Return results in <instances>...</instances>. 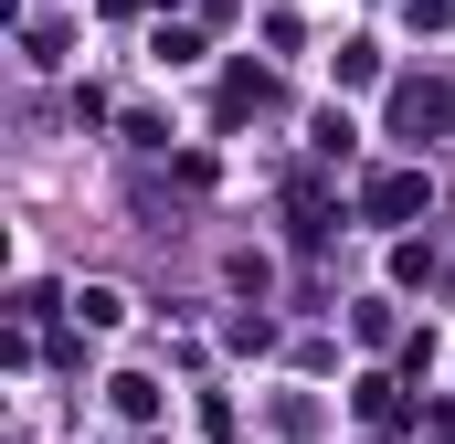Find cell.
I'll return each instance as SVG.
<instances>
[{
  "mask_svg": "<svg viewBox=\"0 0 455 444\" xmlns=\"http://www.w3.org/2000/svg\"><path fill=\"white\" fill-rule=\"evenodd\" d=\"M360 212H371V222H413V212H424V180H413V170H381V180L360 191Z\"/></svg>",
  "mask_w": 455,
  "mask_h": 444,
  "instance_id": "6da1fadb",
  "label": "cell"
},
{
  "mask_svg": "<svg viewBox=\"0 0 455 444\" xmlns=\"http://www.w3.org/2000/svg\"><path fill=\"white\" fill-rule=\"evenodd\" d=\"M403 127L413 138H445L455 127V85H403Z\"/></svg>",
  "mask_w": 455,
  "mask_h": 444,
  "instance_id": "7a4b0ae2",
  "label": "cell"
}]
</instances>
